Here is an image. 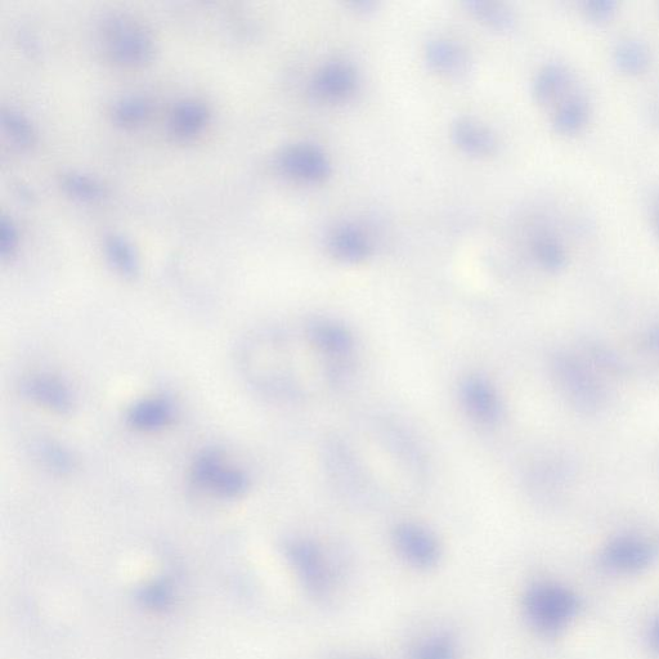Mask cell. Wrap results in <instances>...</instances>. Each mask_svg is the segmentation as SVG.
I'll return each instance as SVG.
<instances>
[{"mask_svg": "<svg viewBox=\"0 0 659 659\" xmlns=\"http://www.w3.org/2000/svg\"><path fill=\"white\" fill-rule=\"evenodd\" d=\"M653 560V551L638 541L614 542L603 555L605 568L621 575H631L648 568Z\"/></svg>", "mask_w": 659, "mask_h": 659, "instance_id": "obj_17", "label": "cell"}, {"mask_svg": "<svg viewBox=\"0 0 659 659\" xmlns=\"http://www.w3.org/2000/svg\"><path fill=\"white\" fill-rule=\"evenodd\" d=\"M578 88L573 71L559 61L546 62L532 80V96L540 106L553 109Z\"/></svg>", "mask_w": 659, "mask_h": 659, "instance_id": "obj_7", "label": "cell"}, {"mask_svg": "<svg viewBox=\"0 0 659 659\" xmlns=\"http://www.w3.org/2000/svg\"><path fill=\"white\" fill-rule=\"evenodd\" d=\"M311 87L318 100L327 103L347 102L357 92L358 74L348 62H326L313 75Z\"/></svg>", "mask_w": 659, "mask_h": 659, "instance_id": "obj_6", "label": "cell"}, {"mask_svg": "<svg viewBox=\"0 0 659 659\" xmlns=\"http://www.w3.org/2000/svg\"><path fill=\"white\" fill-rule=\"evenodd\" d=\"M190 475L197 488L221 499H239L250 487L248 474L228 463L217 450L200 452L191 465Z\"/></svg>", "mask_w": 659, "mask_h": 659, "instance_id": "obj_3", "label": "cell"}, {"mask_svg": "<svg viewBox=\"0 0 659 659\" xmlns=\"http://www.w3.org/2000/svg\"><path fill=\"white\" fill-rule=\"evenodd\" d=\"M461 403L466 415L475 423L493 425L500 416V401L495 388L486 379H466L460 389Z\"/></svg>", "mask_w": 659, "mask_h": 659, "instance_id": "obj_12", "label": "cell"}, {"mask_svg": "<svg viewBox=\"0 0 659 659\" xmlns=\"http://www.w3.org/2000/svg\"><path fill=\"white\" fill-rule=\"evenodd\" d=\"M351 6L353 7V10H356L357 12L369 13L374 10L375 3L369 2V0H360V2H352Z\"/></svg>", "mask_w": 659, "mask_h": 659, "instance_id": "obj_33", "label": "cell"}, {"mask_svg": "<svg viewBox=\"0 0 659 659\" xmlns=\"http://www.w3.org/2000/svg\"><path fill=\"white\" fill-rule=\"evenodd\" d=\"M424 57L429 69L443 78L459 79L469 73L468 52L454 40H430L425 46Z\"/></svg>", "mask_w": 659, "mask_h": 659, "instance_id": "obj_13", "label": "cell"}, {"mask_svg": "<svg viewBox=\"0 0 659 659\" xmlns=\"http://www.w3.org/2000/svg\"><path fill=\"white\" fill-rule=\"evenodd\" d=\"M300 577L313 594L324 596L331 589V573L325 555L311 541H293L288 548Z\"/></svg>", "mask_w": 659, "mask_h": 659, "instance_id": "obj_8", "label": "cell"}, {"mask_svg": "<svg viewBox=\"0 0 659 659\" xmlns=\"http://www.w3.org/2000/svg\"><path fill=\"white\" fill-rule=\"evenodd\" d=\"M210 120V110L200 100H185L174 106L169 116V132L177 140L187 141L203 132Z\"/></svg>", "mask_w": 659, "mask_h": 659, "instance_id": "obj_18", "label": "cell"}, {"mask_svg": "<svg viewBox=\"0 0 659 659\" xmlns=\"http://www.w3.org/2000/svg\"><path fill=\"white\" fill-rule=\"evenodd\" d=\"M415 659H457L454 643L447 636H432L416 647Z\"/></svg>", "mask_w": 659, "mask_h": 659, "instance_id": "obj_28", "label": "cell"}, {"mask_svg": "<svg viewBox=\"0 0 659 659\" xmlns=\"http://www.w3.org/2000/svg\"><path fill=\"white\" fill-rule=\"evenodd\" d=\"M306 339L308 344L321 357L326 358V361L343 379L354 348L351 331L335 321L317 320L306 327Z\"/></svg>", "mask_w": 659, "mask_h": 659, "instance_id": "obj_5", "label": "cell"}, {"mask_svg": "<svg viewBox=\"0 0 659 659\" xmlns=\"http://www.w3.org/2000/svg\"><path fill=\"white\" fill-rule=\"evenodd\" d=\"M176 416L168 398L150 397L134 403L128 411L129 427L143 433H155L172 425Z\"/></svg>", "mask_w": 659, "mask_h": 659, "instance_id": "obj_16", "label": "cell"}, {"mask_svg": "<svg viewBox=\"0 0 659 659\" xmlns=\"http://www.w3.org/2000/svg\"><path fill=\"white\" fill-rule=\"evenodd\" d=\"M451 137L457 149L474 158H487L495 154L499 142L486 124L472 118H460L451 127Z\"/></svg>", "mask_w": 659, "mask_h": 659, "instance_id": "obj_15", "label": "cell"}, {"mask_svg": "<svg viewBox=\"0 0 659 659\" xmlns=\"http://www.w3.org/2000/svg\"><path fill=\"white\" fill-rule=\"evenodd\" d=\"M550 111V125L554 132L564 137H575L590 124L593 105L584 89L578 87Z\"/></svg>", "mask_w": 659, "mask_h": 659, "instance_id": "obj_11", "label": "cell"}, {"mask_svg": "<svg viewBox=\"0 0 659 659\" xmlns=\"http://www.w3.org/2000/svg\"><path fill=\"white\" fill-rule=\"evenodd\" d=\"M531 254L540 267L546 271L557 272L566 267L568 251L564 241L557 233L540 231L531 239Z\"/></svg>", "mask_w": 659, "mask_h": 659, "instance_id": "obj_20", "label": "cell"}, {"mask_svg": "<svg viewBox=\"0 0 659 659\" xmlns=\"http://www.w3.org/2000/svg\"><path fill=\"white\" fill-rule=\"evenodd\" d=\"M2 121L8 138L21 149H29L37 141L34 125L21 112L12 109L3 110Z\"/></svg>", "mask_w": 659, "mask_h": 659, "instance_id": "obj_24", "label": "cell"}, {"mask_svg": "<svg viewBox=\"0 0 659 659\" xmlns=\"http://www.w3.org/2000/svg\"><path fill=\"white\" fill-rule=\"evenodd\" d=\"M107 260L116 272L125 277H132L140 270L136 250L123 236L111 235L105 240Z\"/></svg>", "mask_w": 659, "mask_h": 659, "instance_id": "obj_22", "label": "cell"}, {"mask_svg": "<svg viewBox=\"0 0 659 659\" xmlns=\"http://www.w3.org/2000/svg\"><path fill=\"white\" fill-rule=\"evenodd\" d=\"M581 603L566 586L554 582H539L524 596V613L537 632L555 636L567 629L578 616Z\"/></svg>", "mask_w": 659, "mask_h": 659, "instance_id": "obj_2", "label": "cell"}, {"mask_svg": "<svg viewBox=\"0 0 659 659\" xmlns=\"http://www.w3.org/2000/svg\"><path fill=\"white\" fill-rule=\"evenodd\" d=\"M614 69L623 75L639 76L647 73L652 65V52L643 40L625 38L618 40L611 53Z\"/></svg>", "mask_w": 659, "mask_h": 659, "instance_id": "obj_19", "label": "cell"}, {"mask_svg": "<svg viewBox=\"0 0 659 659\" xmlns=\"http://www.w3.org/2000/svg\"><path fill=\"white\" fill-rule=\"evenodd\" d=\"M277 165L286 177L307 185L324 183L333 172L325 152L311 143L286 146L277 156Z\"/></svg>", "mask_w": 659, "mask_h": 659, "instance_id": "obj_4", "label": "cell"}, {"mask_svg": "<svg viewBox=\"0 0 659 659\" xmlns=\"http://www.w3.org/2000/svg\"><path fill=\"white\" fill-rule=\"evenodd\" d=\"M151 102L145 97L129 96L121 98L112 109V118L121 127L134 128L150 118Z\"/></svg>", "mask_w": 659, "mask_h": 659, "instance_id": "obj_23", "label": "cell"}, {"mask_svg": "<svg viewBox=\"0 0 659 659\" xmlns=\"http://www.w3.org/2000/svg\"><path fill=\"white\" fill-rule=\"evenodd\" d=\"M650 224H652L654 236L659 242V191L656 195L653 196L652 201H650Z\"/></svg>", "mask_w": 659, "mask_h": 659, "instance_id": "obj_31", "label": "cell"}, {"mask_svg": "<svg viewBox=\"0 0 659 659\" xmlns=\"http://www.w3.org/2000/svg\"><path fill=\"white\" fill-rule=\"evenodd\" d=\"M393 540L398 553L414 567L429 568L439 559L436 537L418 524H400L394 531Z\"/></svg>", "mask_w": 659, "mask_h": 659, "instance_id": "obj_10", "label": "cell"}, {"mask_svg": "<svg viewBox=\"0 0 659 659\" xmlns=\"http://www.w3.org/2000/svg\"><path fill=\"white\" fill-rule=\"evenodd\" d=\"M647 112L650 123L659 130V83L650 94Z\"/></svg>", "mask_w": 659, "mask_h": 659, "instance_id": "obj_30", "label": "cell"}, {"mask_svg": "<svg viewBox=\"0 0 659 659\" xmlns=\"http://www.w3.org/2000/svg\"><path fill=\"white\" fill-rule=\"evenodd\" d=\"M649 644L653 650H656L659 653V618L654 621L653 625L649 629Z\"/></svg>", "mask_w": 659, "mask_h": 659, "instance_id": "obj_32", "label": "cell"}, {"mask_svg": "<svg viewBox=\"0 0 659 659\" xmlns=\"http://www.w3.org/2000/svg\"><path fill=\"white\" fill-rule=\"evenodd\" d=\"M466 10L475 20L487 26L488 29L506 33L513 30L517 24L513 10L505 3L495 0H468L465 2Z\"/></svg>", "mask_w": 659, "mask_h": 659, "instance_id": "obj_21", "label": "cell"}, {"mask_svg": "<svg viewBox=\"0 0 659 659\" xmlns=\"http://www.w3.org/2000/svg\"><path fill=\"white\" fill-rule=\"evenodd\" d=\"M38 459L42 460L47 469L58 474L70 473L74 468V460L70 452L53 442H40L37 446Z\"/></svg>", "mask_w": 659, "mask_h": 659, "instance_id": "obj_26", "label": "cell"}, {"mask_svg": "<svg viewBox=\"0 0 659 659\" xmlns=\"http://www.w3.org/2000/svg\"><path fill=\"white\" fill-rule=\"evenodd\" d=\"M19 246V231L12 219L3 217L0 221V253L4 259L12 257Z\"/></svg>", "mask_w": 659, "mask_h": 659, "instance_id": "obj_29", "label": "cell"}, {"mask_svg": "<svg viewBox=\"0 0 659 659\" xmlns=\"http://www.w3.org/2000/svg\"><path fill=\"white\" fill-rule=\"evenodd\" d=\"M582 16L593 25H605L617 16L620 4L616 0H584L580 4Z\"/></svg>", "mask_w": 659, "mask_h": 659, "instance_id": "obj_27", "label": "cell"}, {"mask_svg": "<svg viewBox=\"0 0 659 659\" xmlns=\"http://www.w3.org/2000/svg\"><path fill=\"white\" fill-rule=\"evenodd\" d=\"M98 39L103 53L115 65L143 66L154 57L155 42L150 31L127 13L114 12L103 17Z\"/></svg>", "mask_w": 659, "mask_h": 659, "instance_id": "obj_1", "label": "cell"}, {"mask_svg": "<svg viewBox=\"0 0 659 659\" xmlns=\"http://www.w3.org/2000/svg\"><path fill=\"white\" fill-rule=\"evenodd\" d=\"M62 187L70 196L82 201H97L105 195V188L97 179L83 173H67L62 177Z\"/></svg>", "mask_w": 659, "mask_h": 659, "instance_id": "obj_25", "label": "cell"}, {"mask_svg": "<svg viewBox=\"0 0 659 659\" xmlns=\"http://www.w3.org/2000/svg\"><path fill=\"white\" fill-rule=\"evenodd\" d=\"M21 393L39 407L58 415H69L75 402L64 381L51 375H31L22 381Z\"/></svg>", "mask_w": 659, "mask_h": 659, "instance_id": "obj_9", "label": "cell"}, {"mask_svg": "<svg viewBox=\"0 0 659 659\" xmlns=\"http://www.w3.org/2000/svg\"><path fill=\"white\" fill-rule=\"evenodd\" d=\"M327 249L339 262L358 264L372 253L370 237L361 227L352 223L340 224L327 236Z\"/></svg>", "mask_w": 659, "mask_h": 659, "instance_id": "obj_14", "label": "cell"}]
</instances>
